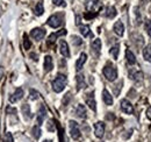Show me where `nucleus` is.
<instances>
[{"instance_id":"nucleus-1","label":"nucleus","mask_w":151,"mask_h":142,"mask_svg":"<svg viewBox=\"0 0 151 142\" xmlns=\"http://www.w3.org/2000/svg\"><path fill=\"white\" fill-rule=\"evenodd\" d=\"M102 73H104V76L106 77V79L109 80V82H114V80L117 78V70H116L115 65L112 64L111 62H108V63L105 65V68H104V70H102Z\"/></svg>"},{"instance_id":"nucleus-2","label":"nucleus","mask_w":151,"mask_h":142,"mask_svg":"<svg viewBox=\"0 0 151 142\" xmlns=\"http://www.w3.org/2000/svg\"><path fill=\"white\" fill-rule=\"evenodd\" d=\"M66 82H68V79H66L65 75H62V73L57 75V77L52 82V89H54V91L57 92V93L62 92L63 90L65 89V86H66Z\"/></svg>"},{"instance_id":"nucleus-3","label":"nucleus","mask_w":151,"mask_h":142,"mask_svg":"<svg viewBox=\"0 0 151 142\" xmlns=\"http://www.w3.org/2000/svg\"><path fill=\"white\" fill-rule=\"evenodd\" d=\"M69 127H70V135L73 140H78L80 139L81 136V133H80V129H79V126L78 124L73 121V120H70L69 121Z\"/></svg>"},{"instance_id":"nucleus-4","label":"nucleus","mask_w":151,"mask_h":142,"mask_svg":"<svg viewBox=\"0 0 151 142\" xmlns=\"http://www.w3.org/2000/svg\"><path fill=\"white\" fill-rule=\"evenodd\" d=\"M47 23H48V26H50L52 28H58L63 23V17L60 14H54V15H51L50 18L48 19Z\"/></svg>"},{"instance_id":"nucleus-5","label":"nucleus","mask_w":151,"mask_h":142,"mask_svg":"<svg viewBox=\"0 0 151 142\" xmlns=\"http://www.w3.org/2000/svg\"><path fill=\"white\" fill-rule=\"evenodd\" d=\"M85 7H86V9L90 12V13H96V11H99L100 9V7H101V4H100V1L99 0H85Z\"/></svg>"},{"instance_id":"nucleus-6","label":"nucleus","mask_w":151,"mask_h":142,"mask_svg":"<svg viewBox=\"0 0 151 142\" xmlns=\"http://www.w3.org/2000/svg\"><path fill=\"white\" fill-rule=\"evenodd\" d=\"M94 133H95V136L101 139L105 134V124L102 121H98L94 124Z\"/></svg>"},{"instance_id":"nucleus-7","label":"nucleus","mask_w":151,"mask_h":142,"mask_svg":"<svg viewBox=\"0 0 151 142\" xmlns=\"http://www.w3.org/2000/svg\"><path fill=\"white\" fill-rule=\"evenodd\" d=\"M121 109L127 113V114H132L134 113V106L132 105V103L127 99H122L121 100Z\"/></svg>"},{"instance_id":"nucleus-8","label":"nucleus","mask_w":151,"mask_h":142,"mask_svg":"<svg viewBox=\"0 0 151 142\" xmlns=\"http://www.w3.org/2000/svg\"><path fill=\"white\" fill-rule=\"evenodd\" d=\"M30 36L36 40V41H40L42 40L44 36H45V30L43 28H34L32 32H30Z\"/></svg>"},{"instance_id":"nucleus-9","label":"nucleus","mask_w":151,"mask_h":142,"mask_svg":"<svg viewBox=\"0 0 151 142\" xmlns=\"http://www.w3.org/2000/svg\"><path fill=\"white\" fill-rule=\"evenodd\" d=\"M86 104L88 105V107L93 112L96 111V103H95V99H94V92H91V93L86 94Z\"/></svg>"},{"instance_id":"nucleus-10","label":"nucleus","mask_w":151,"mask_h":142,"mask_svg":"<svg viewBox=\"0 0 151 142\" xmlns=\"http://www.w3.org/2000/svg\"><path fill=\"white\" fill-rule=\"evenodd\" d=\"M59 51L64 57H70V50H69V46H68L66 41H64V40L59 41Z\"/></svg>"},{"instance_id":"nucleus-11","label":"nucleus","mask_w":151,"mask_h":142,"mask_svg":"<svg viewBox=\"0 0 151 142\" xmlns=\"http://www.w3.org/2000/svg\"><path fill=\"white\" fill-rule=\"evenodd\" d=\"M76 115L78 118H80V119H86V117H87L86 107L84 106V105H81V104H79L77 106V108H76Z\"/></svg>"},{"instance_id":"nucleus-12","label":"nucleus","mask_w":151,"mask_h":142,"mask_svg":"<svg viewBox=\"0 0 151 142\" xmlns=\"http://www.w3.org/2000/svg\"><path fill=\"white\" fill-rule=\"evenodd\" d=\"M22 97H23V90L21 89V88H18V89L15 90V92L9 97V101L11 103H17Z\"/></svg>"},{"instance_id":"nucleus-13","label":"nucleus","mask_w":151,"mask_h":142,"mask_svg":"<svg viewBox=\"0 0 151 142\" xmlns=\"http://www.w3.org/2000/svg\"><path fill=\"white\" fill-rule=\"evenodd\" d=\"M45 115H47L45 106H44V105H41L40 108H38V112H37V125L38 126L42 125L43 120H44V118H45Z\"/></svg>"},{"instance_id":"nucleus-14","label":"nucleus","mask_w":151,"mask_h":142,"mask_svg":"<svg viewBox=\"0 0 151 142\" xmlns=\"http://www.w3.org/2000/svg\"><path fill=\"white\" fill-rule=\"evenodd\" d=\"M86 59H87L86 54H85V53L80 54V56H79L78 61L76 62V70H77V71L81 70V69H83V67H84V64H85V62H86Z\"/></svg>"},{"instance_id":"nucleus-15","label":"nucleus","mask_w":151,"mask_h":142,"mask_svg":"<svg viewBox=\"0 0 151 142\" xmlns=\"http://www.w3.org/2000/svg\"><path fill=\"white\" fill-rule=\"evenodd\" d=\"M113 30L116 35L122 36L123 35V33H124V26H123V23H122L121 21H116L115 25H114V27H113Z\"/></svg>"},{"instance_id":"nucleus-16","label":"nucleus","mask_w":151,"mask_h":142,"mask_svg":"<svg viewBox=\"0 0 151 142\" xmlns=\"http://www.w3.org/2000/svg\"><path fill=\"white\" fill-rule=\"evenodd\" d=\"M102 99H104V103H105L107 106L113 105V97L111 96V93L106 89L102 91Z\"/></svg>"},{"instance_id":"nucleus-17","label":"nucleus","mask_w":151,"mask_h":142,"mask_svg":"<svg viewBox=\"0 0 151 142\" xmlns=\"http://www.w3.org/2000/svg\"><path fill=\"white\" fill-rule=\"evenodd\" d=\"M52 68H54L52 57L48 55V56L44 57V71H45V72H49V71L52 70Z\"/></svg>"},{"instance_id":"nucleus-18","label":"nucleus","mask_w":151,"mask_h":142,"mask_svg":"<svg viewBox=\"0 0 151 142\" xmlns=\"http://www.w3.org/2000/svg\"><path fill=\"white\" fill-rule=\"evenodd\" d=\"M21 111H22V114H23V117H24L26 120L32 119L33 114H32V112H30V106H29L28 104H23L22 107H21Z\"/></svg>"},{"instance_id":"nucleus-19","label":"nucleus","mask_w":151,"mask_h":142,"mask_svg":"<svg viewBox=\"0 0 151 142\" xmlns=\"http://www.w3.org/2000/svg\"><path fill=\"white\" fill-rule=\"evenodd\" d=\"M66 29H62V30H59L58 33L56 34H51V35L49 36V38H48V44H52V43H55V41H56V38L58 36L60 35H66Z\"/></svg>"},{"instance_id":"nucleus-20","label":"nucleus","mask_w":151,"mask_h":142,"mask_svg":"<svg viewBox=\"0 0 151 142\" xmlns=\"http://www.w3.org/2000/svg\"><path fill=\"white\" fill-rule=\"evenodd\" d=\"M129 77L132 78V80L138 82V80H142V79H143V73H142V71L130 70L129 71Z\"/></svg>"},{"instance_id":"nucleus-21","label":"nucleus","mask_w":151,"mask_h":142,"mask_svg":"<svg viewBox=\"0 0 151 142\" xmlns=\"http://www.w3.org/2000/svg\"><path fill=\"white\" fill-rule=\"evenodd\" d=\"M77 89L78 90H81L84 88H86V83H85V77L84 75H77Z\"/></svg>"},{"instance_id":"nucleus-22","label":"nucleus","mask_w":151,"mask_h":142,"mask_svg":"<svg viewBox=\"0 0 151 142\" xmlns=\"http://www.w3.org/2000/svg\"><path fill=\"white\" fill-rule=\"evenodd\" d=\"M126 58H127L128 64H130V65L136 64V57H135V55L132 54V50H129V49L126 50Z\"/></svg>"},{"instance_id":"nucleus-23","label":"nucleus","mask_w":151,"mask_h":142,"mask_svg":"<svg viewBox=\"0 0 151 142\" xmlns=\"http://www.w3.org/2000/svg\"><path fill=\"white\" fill-rule=\"evenodd\" d=\"M91 47H92L93 51H94V53L96 54V55H99L100 50H101V40H100V38H95L94 41L92 42Z\"/></svg>"},{"instance_id":"nucleus-24","label":"nucleus","mask_w":151,"mask_h":142,"mask_svg":"<svg viewBox=\"0 0 151 142\" xmlns=\"http://www.w3.org/2000/svg\"><path fill=\"white\" fill-rule=\"evenodd\" d=\"M41 134H42V132H41V127L36 125V126H34L33 128H32V135H33V138L35 139V140H38L40 138H41Z\"/></svg>"},{"instance_id":"nucleus-25","label":"nucleus","mask_w":151,"mask_h":142,"mask_svg":"<svg viewBox=\"0 0 151 142\" xmlns=\"http://www.w3.org/2000/svg\"><path fill=\"white\" fill-rule=\"evenodd\" d=\"M143 56H144V59L150 62L151 63V43L148 44L144 49H143Z\"/></svg>"},{"instance_id":"nucleus-26","label":"nucleus","mask_w":151,"mask_h":142,"mask_svg":"<svg viewBox=\"0 0 151 142\" xmlns=\"http://www.w3.org/2000/svg\"><path fill=\"white\" fill-rule=\"evenodd\" d=\"M34 13L40 17V15H42L43 13H44V7H43V4H42V1H40L37 2V5L35 6V8H34Z\"/></svg>"},{"instance_id":"nucleus-27","label":"nucleus","mask_w":151,"mask_h":142,"mask_svg":"<svg viewBox=\"0 0 151 142\" xmlns=\"http://www.w3.org/2000/svg\"><path fill=\"white\" fill-rule=\"evenodd\" d=\"M105 15H106L107 18L113 19L114 17L116 15V9H115V7H113V6L107 7V8H106V13H105Z\"/></svg>"},{"instance_id":"nucleus-28","label":"nucleus","mask_w":151,"mask_h":142,"mask_svg":"<svg viewBox=\"0 0 151 142\" xmlns=\"http://www.w3.org/2000/svg\"><path fill=\"white\" fill-rule=\"evenodd\" d=\"M119 51H120V44H115L111 48L109 54L113 56L114 59H117V56H119Z\"/></svg>"},{"instance_id":"nucleus-29","label":"nucleus","mask_w":151,"mask_h":142,"mask_svg":"<svg viewBox=\"0 0 151 142\" xmlns=\"http://www.w3.org/2000/svg\"><path fill=\"white\" fill-rule=\"evenodd\" d=\"M80 33L84 37H87V36H92L91 34V29L88 26H80Z\"/></svg>"},{"instance_id":"nucleus-30","label":"nucleus","mask_w":151,"mask_h":142,"mask_svg":"<svg viewBox=\"0 0 151 142\" xmlns=\"http://www.w3.org/2000/svg\"><path fill=\"white\" fill-rule=\"evenodd\" d=\"M30 47H32V43H30V41H29V38H28V35L24 34V35H23V48H24L26 50H28V49H30Z\"/></svg>"},{"instance_id":"nucleus-31","label":"nucleus","mask_w":151,"mask_h":142,"mask_svg":"<svg viewBox=\"0 0 151 142\" xmlns=\"http://www.w3.org/2000/svg\"><path fill=\"white\" fill-rule=\"evenodd\" d=\"M40 98V93H38L36 90H30L29 91V99L32 100H37Z\"/></svg>"},{"instance_id":"nucleus-32","label":"nucleus","mask_w":151,"mask_h":142,"mask_svg":"<svg viewBox=\"0 0 151 142\" xmlns=\"http://www.w3.org/2000/svg\"><path fill=\"white\" fill-rule=\"evenodd\" d=\"M4 142H14L12 133H9V132L5 133V135H4Z\"/></svg>"},{"instance_id":"nucleus-33","label":"nucleus","mask_w":151,"mask_h":142,"mask_svg":"<svg viewBox=\"0 0 151 142\" xmlns=\"http://www.w3.org/2000/svg\"><path fill=\"white\" fill-rule=\"evenodd\" d=\"M144 28H145V32L148 33V35L151 37V21L150 20H147L144 22Z\"/></svg>"},{"instance_id":"nucleus-34","label":"nucleus","mask_w":151,"mask_h":142,"mask_svg":"<svg viewBox=\"0 0 151 142\" xmlns=\"http://www.w3.org/2000/svg\"><path fill=\"white\" fill-rule=\"evenodd\" d=\"M72 43L75 46H80L83 43V40L79 37V36H72Z\"/></svg>"},{"instance_id":"nucleus-35","label":"nucleus","mask_w":151,"mask_h":142,"mask_svg":"<svg viewBox=\"0 0 151 142\" xmlns=\"http://www.w3.org/2000/svg\"><path fill=\"white\" fill-rule=\"evenodd\" d=\"M47 128H48L49 132H55V124H54V120H49V121H48Z\"/></svg>"},{"instance_id":"nucleus-36","label":"nucleus","mask_w":151,"mask_h":142,"mask_svg":"<svg viewBox=\"0 0 151 142\" xmlns=\"http://www.w3.org/2000/svg\"><path fill=\"white\" fill-rule=\"evenodd\" d=\"M52 2H54L56 6H65L64 0H52Z\"/></svg>"},{"instance_id":"nucleus-37","label":"nucleus","mask_w":151,"mask_h":142,"mask_svg":"<svg viewBox=\"0 0 151 142\" xmlns=\"http://www.w3.org/2000/svg\"><path fill=\"white\" fill-rule=\"evenodd\" d=\"M147 117H148V119L151 120V107H149V108L147 109Z\"/></svg>"},{"instance_id":"nucleus-38","label":"nucleus","mask_w":151,"mask_h":142,"mask_svg":"<svg viewBox=\"0 0 151 142\" xmlns=\"http://www.w3.org/2000/svg\"><path fill=\"white\" fill-rule=\"evenodd\" d=\"M30 57H32V58L34 57V59L37 61V55H36V54H30Z\"/></svg>"},{"instance_id":"nucleus-39","label":"nucleus","mask_w":151,"mask_h":142,"mask_svg":"<svg viewBox=\"0 0 151 142\" xmlns=\"http://www.w3.org/2000/svg\"><path fill=\"white\" fill-rule=\"evenodd\" d=\"M76 23L79 26L80 25V17H77V21H76Z\"/></svg>"},{"instance_id":"nucleus-40","label":"nucleus","mask_w":151,"mask_h":142,"mask_svg":"<svg viewBox=\"0 0 151 142\" xmlns=\"http://www.w3.org/2000/svg\"><path fill=\"white\" fill-rule=\"evenodd\" d=\"M2 68H0V78H1V75H2Z\"/></svg>"},{"instance_id":"nucleus-41","label":"nucleus","mask_w":151,"mask_h":142,"mask_svg":"<svg viewBox=\"0 0 151 142\" xmlns=\"http://www.w3.org/2000/svg\"><path fill=\"white\" fill-rule=\"evenodd\" d=\"M43 142H52V141H51V140H44Z\"/></svg>"},{"instance_id":"nucleus-42","label":"nucleus","mask_w":151,"mask_h":142,"mask_svg":"<svg viewBox=\"0 0 151 142\" xmlns=\"http://www.w3.org/2000/svg\"><path fill=\"white\" fill-rule=\"evenodd\" d=\"M63 142H66V141H65V140H64V141H63Z\"/></svg>"}]
</instances>
